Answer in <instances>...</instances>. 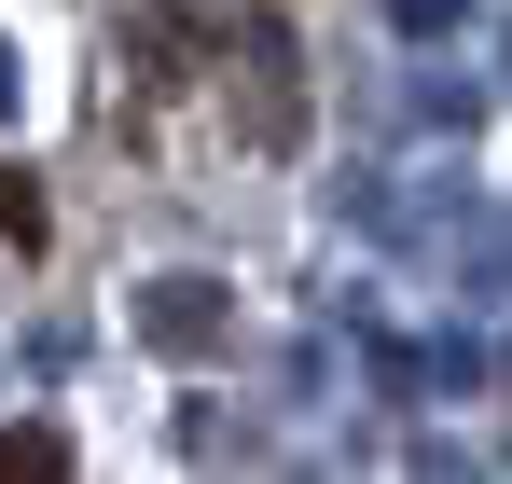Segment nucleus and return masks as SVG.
<instances>
[{
	"label": "nucleus",
	"mask_w": 512,
	"mask_h": 484,
	"mask_svg": "<svg viewBox=\"0 0 512 484\" xmlns=\"http://www.w3.org/2000/svg\"><path fill=\"white\" fill-rule=\"evenodd\" d=\"M0 484H70V429H0Z\"/></svg>",
	"instance_id": "1"
},
{
	"label": "nucleus",
	"mask_w": 512,
	"mask_h": 484,
	"mask_svg": "<svg viewBox=\"0 0 512 484\" xmlns=\"http://www.w3.org/2000/svg\"><path fill=\"white\" fill-rule=\"evenodd\" d=\"M0 249H42V180L0 166Z\"/></svg>",
	"instance_id": "2"
}]
</instances>
